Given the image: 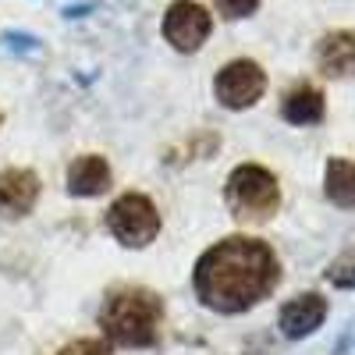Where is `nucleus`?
<instances>
[{
	"mask_svg": "<svg viewBox=\"0 0 355 355\" xmlns=\"http://www.w3.org/2000/svg\"><path fill=\"white\" fill-rule=\"evenodd\" d=\"M281 281V263L274 249L249 239V234H231L210 245L192 270V288L199 302L214 313L234 316L263 302Z\"/></svg>",
	"mask_w": 355,
	"mask_h": 355,
	"instance_id": "obj_1",
	"label": "nucleus"
},
{
	"mask_svg": "<svg viewBox=\"0 0 355 355\" xmlns=\"http://www.w3.org/2000/svg\"><path fill=\"white\" fill-rule=\"evenodd\" d=\"M164 302L160 295L139 284H125L110 291L100 306V331L107 345L117 348H150L160 338Z\"/></svg>",
	"mask_w": 355,
	"mask_h": 355,
	"instance_id": "obj_2",
	"label": "nucleus"
},
{
	"mask_svg": "<svg viewBox=\"0 0 355 355\" xmlns=\"http://www.w3.org/2000/svg\"><path fill=\"white\" fill-rule=\"evenodd\" d=\"M224 202L231 217H239L242 224H263L277 214L281 206V185L277 178L259 167V164H242L227 174L224 185Z\"/></svg>",
	"mask_w": 355,
	"mask_h": 355,
	"instance_id": "obj_3",
	"label": "nucleus"
},
{
	"mask_svg": "<svg viewBox=\"0 0 355 355\" xmlns=\"http://www.w3.org/2000/svg\"><path fill=\"white\" fill-rule=\"evenodd\" d=\"M107 231L125 249H146L160 234V214L157 202L142 192H125L107 210Z\"/></svg>",
	"mask_w": 355,
	"mask_h": 355,
	"instance_id": "obj_4",
	"label": "nucleus"
},
{
	"mask_svg": "<svg viewBox=\"0 0 355 355\" xmlns=\"http://www.w3.org/2000/svg\"><path fill=\"white\" fill-rule=\"evenodd\" d=\"M214 93L227 110H245L266 93V71L249 57H239V61H231L217 71Z\"/></svg>",
	"mask_w": 355,
	"mask_h": 355,
	"instance_id": "obj_5",
	"label": "nucleus"
},
{
	"mask_svg": "<svg viewBox=\"0 0 355 355\" xmlns=\"http://www.w3.org/2000/svg\"><path fill=\"white\" fill-rule=\"evenodd\" d=\"M210 28H214L210 11L196 0H174L164 15V40L182 53H196L210 36Z\"/></svg>",
	"mask_w": 355,
	"mask_h": 355,
	"instance_id": "obj_6",
	"label": "nucleus"
},
{
	"mask_svg": "<svg viewBox=\"0 0 355 355\" xmlns=\"http://www.w3.org/2000/svg\"><path fill=\"white\" fill-rule=\"evenodd\" d=\"M40 202V174L28 167H8L0 171V217L21 220L25 214H33V206Z\"/></svg>",
	"mask_w": 355,
	"mask_h": 355,
	"instance_id": "obj_7",
	"label": "nucleus"
},
{
	"mask_svg": "<svg viewBox=\"0 0 355 355\" xmlns=\"http://www.w3.org/2000/svg\"><path fill=\"white\" fill-rule=\"evenodd\" d=\"M327 320V299L316 291H306L299 299H291L284 309H281V334L299 341V338H309L320 323Z\"/></svg>",
	"mask_w": 355,
	"mask_h": 355,
	"instance_id": "obj_8",
	"label": "nucleus"
},
{
	"mask_svg": "<svg viewBox=\"0 0 355 355\" xmlns=\"http://www.w3.org/2000/svg\"><path fill=\"white\" fill-rule=\"evenodd\" d=\"M316 68L327 78H345L355 71V33L338 28L316 43Z\"/></svg>",
	"mask_w": 355,
	"mask_h": 355,
	"instance_id": "obj_9",
	"label": "nucleus"
},
{
	"mask_svg": "<svg viewBox=\"0 0 355 355\" xmlns=\"http://www.w3.org/2000/svg\"><path fill=\"white\" fill-rule=\"evenodd\" d=\"M107 189H110V164L100 153H85V157L71 160V167H68V192L71 196L89 199V196H103Z\"/></svg>",
	"mask_w": 355,
	"mask_h": 355,
	"instance_id": "obj_10",
	"label": "nucleus"
},
{
	"mask_svg": "<svg viewBox=\"0 0 355 355\" xmlns=\"http://www.w3.org/2000/svg\"><path fill=\"white\" fill-rule=\"evenodd\" d=\"M281 117L291 125H316L323 117V93L316 85L299 82L295 89H288L281 100Z\"/></svg>",
	"mask_w": 355,
	"mask_h": 355,
	"instance_id": "obj_11",
	"label": "nucleus"
},
{
	"mask_svg": "<svg viewBox=\"0 0 355 355\" xmlns=\"http://www.w3.org/2000/svg\"><path fill=\"white\" fill-rule=\"evenodd\" d=\"M323 192H327V199L334 206L352 210V206H355V164L334 157L327 164V174H323Z\"/></svg>",
	"mask_w": 355,
	"mask_h": 355,
	"instance_id": "obj_12",
	"label": "nucleus"
},
{
	"mask_svg": "<svg viewBox=\"0 0 355 355\" xmlns=\"http://www.w3.org/2000/svg\"><path fill=\"white\" fill-rule=\"evenodd\" d=\"M327 281L334 288H355V249L341 252L331 266H327Z\"/></svg>",
	"mask_w": 355,
	"mask_h": 355,
	"instance_id": "obj_13",
	"label": "nucleus"
},
{
	"mask_svg": "<svg viewBox=\"0 0 355 355\" xmlns=\"http://www.w3.org/2000/svg\"><path fill=\"white\" fill-rule=\"evenodd\" d=\"M53 355H110V345L107 341H96V338H78L64 348H57Z\"/></svg>",
	"mask_w": 355,
	"mask_h": 355,
	"instance_id": "obj_14",
	"label": "nucleus"
},
{
	"mask_svg": "<svg viewBox=\"0 0 355 355\" xmlns=\"http://www.w3.org/2000/svg\"><path fill=\"white\" fill-rule=\"evenodd\" d=\"M259 8V0H217V11L224 18H249Z\"/></svg>",
	"mask_w": 355,
	"mask_h": 355,
	"instance_id": "obj_15",
	"label": "nucleus"
},
{
	"mask_svg": "<svg viewBox=\"0 0 355 355\" xmlns=\"http://www.w3.org/2000/svg\"><path fill=\"white\" fill-rule=\"evenodd\" d=\"M334 355H355V323H352V327L341 334V341H338Z\"/></svg>",
	"mask_w": 355,
	"mask_h": 355,
	"instance_id": "obj_16",
	"label": "nucleus"
}]
</instances>
